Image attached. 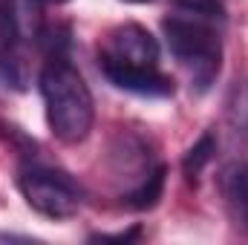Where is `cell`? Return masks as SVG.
Listing matches in <instances>:
<instances>
[{
  "mask_svg": "<svg viewBox=\"0 0 248 245\" xmlns=\"http://www.w3.org/2000/svg\"><path fill=\"white\" fill-rule=\"evenodd\" d=\"M219 0H176L162 20L168 49L190 75L196 92H208L222 66V23Z\"/></svg>",
  "mask_w": 248,
  "mask_h": 245,
  "instance_id": "cell-1",
  "label": "cell"
},
{
  "mask_svg": "<svg viewBox=\"0 0 248 245\" xmlns=\"http://www.w3.org/2000/svg\"><path fill=\"white\" fill-rule=\"evenodd\" d=\"M46 124L63 144H78L95 124V101L84 75L66 61V55L49 58L38 78Z\"/></svg>",
  "mask_w": 248,
  "mask_h": 245,
  "instance_id": "cell-2",
  "label": "cell"
},
{
  "mask_svg": "<svg viewBox=\"0 0 248 245\" xmlns=\"http://www.w3.org/2000/svg\"><path fill=\"white\" fill-rule=\"evenodd\" d=\"M17 187L32 211L46 219H69L84 205V190L69 173L29 162L17 170Z\"/></svg>",
  "mask_w": 248,
  "mask_h": 245,
  "instance_id": "cell-3",
  "label": "cell"
},
{
  "mask_svg": "<svg viewBox=\"0 0 248 245\" xmlns=\"http://www.w3.org/2000/svg\"><path fill=\"white\" fill-rule=\"evenodd\" d=\"M98 63L116 66H159V41L139 23H122L107 32Z\"/></svg>",
  "mask_w": 248,
  "mask_h": 245,
  "instance_id": "cell-4",
  "label": "cell"
},
{
  "mask_svg": "<svg viewBox=\"0 0 248 245\" xmlns=\"http://www.w3.org/2000/svg\"><path fill=\"white\" fill-rule=\"evenodd\" d=\"M101 75L127 92L147 95V98H168L173 95L176 84L170 75H165L159 66H116V63H98Z\"/></svg>",
  "mask_w": 248,
  "mask_h": 245,
  "instance_id": "cell-5",
  "label": "cell"
},
{
  "mask_svg": "<svg viewBox=\"0 0 248 245\" xmlns=\"http://www.w3.org/2000/svg\"><path fill=\"white\" fill-rule=\"evenodd\" d=\"M217 187L234 228L248 234V162H228L217 176Z\"/></svg>",
  "mask_w": 248,
  "mask_h": 245,
  "instance_id": "cell-6",
  "label": "cell"
},
{
  "mask_svg": "<svg viewBox=\"0 0 248 245\" xmlns=\"http://www.w3.org/2000/svg\"><path fill=\"white\" fill-rule=\"evenodd\" d=\"M12 23L17 32L20 44H41L46 32V17H44V3L41 0H9Z\"/></svg>",
  "mask_w": 248,
  "mask_h": 245,
  "instance_id": "cell-7",
  "label": "cell"
},
{
  "mask_svg": "<svg viewBox=\"0 0 248 245\" xmlns=\"http://www.w3.org/2000/svg\"><path fill=\"white\" fill-rule=\"evenodd\" d=\"M165 176H168V170H165V165H159L139 187L127 190L124 193L127 208H133V211H150V208H156V202L162 199V190H165Z\"/></svg>",
  "mask_w": 248,
  "mask_h": 245,
  "instance_id": "cell-8",
  "label": "cell"
},
{
  "mask_svg": "<svg viewBox=\"0 0 248 245\" xmlns=\"http://www.w3.org/2000/svg\"><path fill=\"white\" fill-rule=\"evenodd\" d=\"M225 119L237 136L248 138V78H237L225 95Z\"/></svg>",
  "mask_w": 248,
  "mask_h": 245,
  "instance_id": "cell-9",
  "label": "cell"
},
{
  "mask_svg": "<svg viewBox=\"0 0 248 245\" xmlns=\"http://www.w3.org/2000/svg\"><path fill=\"white\" fill-rule=\"evenodd\" d=\"M214 153H217V138H214V133H202L199 141L187 150L185 162H182V170H185L187 179H196V176L205 170V165L214 159Z\"/></svg>",
  "mask_w": 248,
  "mask_h": 245,
  "instance_id": "cell-10",
  "label": "cell"
},
{
  "mask_svg": "<svg viewBox=\"0 0 248 245\" xmlns=\"http://www.w3.org/2000/svg\"><path fill=\"white\" fill-rule=\"evenodd\" d=\"M17 32L12 23V12H9V0H0V61H12V52L17 46Z\"/></svg>",
  "mask_w": 248,
  "mask_h": 245,
  "instance_id": "cell-11",
  "label": "cell"
},
{
  "mask_svg": "<svg viewBox=\"0 0 248 245\" xmlns=\"http://www.w3.org/2000/svg\"><path fill=\"white\" fill-rule=\"evenodd\" d=\"M41 3H52V6H61V3H69V0H41Z\"/></svg>",
  "mask_w": 248,
  "mask_h": 245,
  "instance_id": "cell-12",
  "label": "cell"
},
{
  "mask_svg": "<svg viewBox=\"0 0 248 245\" xmlns=\"http://www.w3.org/2000/svg\"><path fill=\"white\" fill-rule=\"evenodd\" d=\"M124 3H153V0H124Z\"/></svg>",
  "mask_w": 248,
  "mask_h": 245,
  "instance_id": "cell-13",
  "label": "cell"
}]
</instances>
